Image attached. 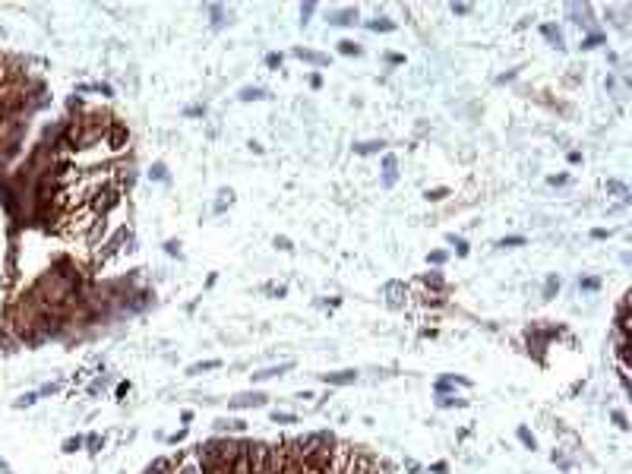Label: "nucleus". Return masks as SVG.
Returning a JSON list of instances; mask_svg holds the SVG:
<instances>
[{"instance_id": "f257e3e1", "label": "nucleus", "mask_w": 632, "mask_h": 474, "mask_svg": "<svg viewBox=\"0 0 632 474\" xmlns=\"http://www.w3.org/2000/svg\"><path fill=\"white\" fill-rule=\"evenodd\" d=\"M120 206V186L117 184H111V186H102L98 193H92L89 196V209L95 212L98 218H105L111 209H117Z\"/></svg>"}, {"instance_id": "f03ea898", "label": "nucleus", "mask_w": 632, "mask_h": 474, "mask_svg": "<svg viewBox=\"0 0 632 474\" xmlns=\"http://www.w3.org/2000/svg\"><path fill=\"white\" fill-rule=\"evenodd\" d=\"M126 143H130V130H126L120 120H114V124L107 126V133H105V149L111 152V155H120V152L126 149Z\"/></svg>"}, {"instance_id": "7ed1b4c3", "label": "nucleus", "mask_w": 632, "mask_h": 474, "mask_svg": "<svg viewBox=\"0 0 632 474\" xmlns=\"http://www.w3.org/2000/svg\"><path fill=\"white\" fill-rule=\"evenodd\" d=\"M263 405H266V395H263V392H250V395L231 398V408H263Z\"/></svg>"}, {"instance_id": "20e7f679", "label": "nucleus", "mask_w": 632, "mask_h": 474, "mask_svg": "<svg viewBox=\"0 0 632 474\" xmlns=\"http://www.w3.org/2000/svg\"><path fill=\"white\" fill-rule=\"evenodd\" d=\"M358 379V373L354 370H335V373H322V383L326 386H348Z\"/></svg>"}, {"instance_id": "39448f33", "label": "nucleus", "mask_w": 632, "mask_h": 474, "mask_svg": "<svg viewBox=\"0 0 632 474\" xmlns=\"http://www.w3.org/2000/svg\"><path fill=\"white\" fill-rule=\"evenodd\" d=\"M541 35L547 38V41L553 44V48H560V51H563V32H560V25H553V22H544V25H541Z\"/></svg>"}, {"instance_id": "423d86ee", "label": "nucleus", "mask_w": 632, "mask_h": 474, "mask_svg": "<svg viewBox=\"0 0 632 474\" xmlns=\"http://www.w3.org/2000/svg\"><path fill=\"white\" fill-rule=\"evenodd\" d=\"M294 57L307 60V63H316V66H326L329 63V54H316V51H307V48H294Z\"/></svg>"}, {"instance_id": "0eeeda50", "label": "nucleus", "mask_w": 632, "mask_h": 474, "mask_svg": "<svg viewBox=\"0 0 632 474\" xmlns=\"http://www.w3.org/2000/svg\"><path fill=\"white\" fill-rule=\"evenodd\" d=\"M329 22L332 25H351V22H358V10H338V13L329 16Z\"/></svg>"}, {"instance_id": "6e6552de", "label": "nucleus", "mask_w": 632, "mask_h": 474, "mask_svg": "<svg viewBox=\"0 0 632 474\" xmlns=\"http://www.w3.org/2000/svg\"><path fill=\"white\" fill-rule=\"evenodd\" d=\"M221 367V360L215 357V360H203V364H193V367H187V376H196V373H203V370H218Z\"/></svg>"}, {"instance_id": "1a4fd4ad", "label": "nucleus", "mask_w": 632, "mask_h": 474, "mask_svg": "<svg viewBox=\"0 0 632 474\" xmlns=\"http://www.w3.org/2000/svg\"><path fill=\"white\" fill-rule=\"evenodd\" d=\"M423 285H427L430 291H442L446 288V278H442L440 272H427V275H423Z\"/></svg>"}, {"instance_id": "9d476101", "label": "nucleus", "mask_w": 632, "mask_h": 474, "mask_svg": "<svg viewBox=\"0 0 632 474\" xmlns=\"http://www.w3.org/2000/svg\"><path fill=\"white\" fill-rule=\"evenodd\" d=\"M285 370H291V364H281V367H269V370H259V373H253V379H272V376H281Z\"/></svg>"}, {"instance_id": "9b49d317", "label": "nucleus", "mask_w": 632, "mask_h": 474, "mask_svg": "<svg viewBox=\"0 0 632 474\" xmlns=\"http://www.w3.org/2000/svg\"><path fill=\"white\" fill-rule=\"evenodd\" d=\"M338 51H341L345 57H360V44H358V41H351V38L338 41Z\"/></svg>"}, {"instance_id": "f8f14e48", "label": "nucleus", "mask_w": 632, "mask_h": 474, "mask_svg": "<svg viewBox=\"0 0 632 474\" xmlns=\"http://www.w3.org/2000/svg\"><path fill=\"white\" fill-rule=\"evenodd\" d=\"M395 165H399V162H395V155H386V158H382V168H386V186L395 184Z\"/></svg>"}, {"instance_id": "ddd939ff", "label": "nucleus", "mask_w": 632, "mask_h": 474, "mask_svg": "<svg viewBox=\"0 0 632 474\" xmlns=\"http://www.w3.org/2000/svg\"><path fill=\"white\" fill-rule=\"evenodd\" d=\"M354 152H358V155H373V152H382V143H379V139H373V143H360V145H354Z\"/></svg>"}, {"instance_id": "4468645a", "label": "nucleus", "mask_w": 632, "mask_h": 474, "mask_svg": "<svg viewBox=\"0 0 632 474\" xmlns=\"http://www.w3.org/2000/svg\"><path fill=\"white\" fill-rule=\"evenodd\" d=\"M367 29L370 32H392L395 22H392V19H373V22H367Z\"/></svg>"}, {"instance_id": "2eb2a0df", "label": "nucleus", "mask_w": 632, "mask_h": 474, "mask_svg": "<svg viewBox=\"0 0 632 474\" xmlns=\"http://www.w3.org/2000/svg\"><path fill=\"white\" fill-rule=\"evenodd\" d=\"M259 98H266L263 89H240V102H259Z\"/></svg>"}, {"instance_id": "dca6fc26", "label": "nucleus", "mask_w": 632, "mask_h": 474, "mask_svg": "<svg viewBox=\"0 0 632 474\" xmlns=\"http://www.w3.org/2000/svg\"><path fill=\"white\" fill-rule=\"evenodd\" d=\"M597 44H604V35H601V32H591L588 38H582V48H585V51L597 48Z\"/></svg>"}, {"instance_id": "f3484780", "label": "nucleus", "mask_w": 632, "mask_h": 474, "mask_svg": "<svg viewBox=\"0 0 632 474\" xmlns=\"http://www.w3.org/2000/svg\"><path fill=\"white\" fill-rule=\"evenodd\" d=\"M519 439L528 446V449H537V439H534V433L528 430V427H519Z\"/></svg>"}, {"instance_id": "a211bd4d", "label": "nucleus", "mask_w": 632, "mask_h": 474, "mask_svg": "<svg viewBox=\"0 0 632 474\" xmlns=\"http://www.w3.org/2000/svg\"><path fill=\"white\" fill-rule=\"evenodd\" d=\"M423 196H427L430 203H442V199L449 196V190H446V186H436V190H427V193H423Z\"/></svg>"}, {"instance_id": "6ab92c4d", "label": "nucleus", "mask_w": 632, "mask_h": 474, "mask_svg": "<svg viewBox=\"0 0 632 474\" xmlns=\"http://www.w3.org/2000/svg\"><path fill=\"white\" fill-rule=\"evenodd\" d=\"M553 291H560V278L550 275V278H547V288H544V297L550 300V297H553Z\"/></svg>"}, {"instance_id": "aec40b11", "label": "nucleus", "mask_w": 632, "mask_h": 474, "mask_svg": "<svg viewBox=\"0 0 632 474\" xmlns=\"http://www.w3.org/2000/svg\"><path fill=\"white\" fill-rule=\"evenodd\" d=\"M83 446H85L83 436H73V439H66V443H63V452H76V449H83Z\"/></svg>"}, {"instance_id": "412c9836", "label": "nucleus", "mask_w": 632, "mask_h": 474, "mask_svg": "<svg viewBox=\"0 0 632 474\" xmlns=\"http://www.w3.org/2000/svg\"><path fill=\"white\" fill-rule=\"evenodd\" d=\"M272 420H275V424H294V420H297V414H288V411H275Z\"/></svg>"}, {"instance_id": "4be33fe9", "label": "nucleus", "mask_w": 632, "mask_h": 474, "mask_svg": "<svg viewBox=\"0 0 632 474\" xmlns=\"http://www.w3.org/2000/svg\"><path fill=\"white\" fill-rule=\"evenodd\" d=\"M149 174L155 177V180H168V168H165L161 162H155V165H152V171H149Z\"/></svg>"}, {"instance_id": "5701e85b", "label": "nucleus", "mask_w": 632, "mask_h": 474, "mask_svg": "<svg viewBox=\"0 0 632 474\" xmlns=\"http://www.w3.org/2000/svg\"><path fill=\"white\" fill-rule=\"evenodd\" d=\"M579 288L582 291H597V288H601V278H582Z\"/></svg>"}, {"instance_id": "b1692460", "label": "nucleus", "mask_w": 632, "mask_h": 474, "mask_svg": "<svg viewBox=\"0 0 632 474\" xmlns=\"http://www.w3.org/2000/svg\"><path fill=\"white\" fill-rule=\"evenodd\" d=\"M610 417H613V424L620 427V430H629V417L623 414V411H613V414H610Z\"/></svg>"}, {"instance_id": "393cba45", "label": "nucleus", "mask_w": 632, "mask_h": 474, "mask_svg": "<svg viewBox=\"0 0 632 474\" xmlns=\"http://www.w3.org/2000/svg\"><path fill=\"white\" fill-rule=\"evenodd\" d=\"M522 244H525V237H522V234H512V237H503L500 240V247H522Z\"/></svg>"}, {"instance_id": "a878e982", "label": "nucleus", "mask_w": 632, "mask_h": 474, "mask_svg": "<svg viewBox=\"0 0 632 474\" xmlns=\"http://www.w3.org/2000/svg\"><path fill=\"white\" fill-rule=\"evenodd\" d=\"M427 259H430V263H433V266H442V263H446V250H433V253H430Z\"/></svg>"}, {"instance_id": "bb28decb", "label": "nucleus", "mask_w": 632, "mask_h": 474, "mask_svg": "<svg viewBox=\"0 0 632 474\" xmlns=\"http://www.w3.org/2000/svg\"><path fill=\"white\" fill-rule=\"evenodd\" d=\"M607 190L610 193H620V196H626V186L620 184V180H607Z\"/></svg>"}, {"instance_id": "cd10ccee", "label": "nucleus", "mask_w": 632, "mask_h": 474, "mask_svg": "<svg viewBox=\"0 0 632 474\" xmlns=\"http://www.w3.org/2000/svg\"><path fill=\"white\" fill-rule=\"evenodd\" d=\"M449 240H452V244H455V250H459V256H468V244H465V240H462V237H449Z\"/></svg>"}, {"instance_id": "c85d7f7f", "label": "nucleus", "mask_w": 632, "mask_h": 474, "mask_svg": "<svg viewBox=\"0 0 632 474\" xmlns=\"http://www.w3.org/2000/svg\"><path fill=\"white\" fill-rule=\"evenodd\" d=\"M610 234H613L610 228H594V231H591V237H594V240H607Z\"/></svg>"}, {"instance_id": "c756f323", "label": "nucleus", "mask_w": 632, "mask_h": 474, "mask_svg": "<svg viewBox=\"0 0 632 474\" xmlns=\"http://www.w3.org/2000/svg\"><path fill=\"white\" fill-rule=\"evenodd\" d=\"M566 180H569L566 174H553V177L547 180V184H550V186H563V184H566Z\"/></svg>"}, {"instance_id": "7c9ffc66", "label": "nucleus", "mask_w": 632, "mask_h": 474, "mask_svg": "<svg viewBox=\"0 0 632 474\" xmlns=\"http://www.w3.org/2000/svg\"><path fill=\"white\" fill-rule=\"evenodd\" d=\"M266 66H272V70H275V66H281V54H269L266 57Z\"/></svg>"}, {"instance_id": "2f4dec72", "label": "nucleus", "mask_w": 632, "mask_h": 474, "mask_svg": "<svg viewBox=\"0 0 632 474\" xmlns=\"http://www.w3.org/2000/svg\"><path fill=\"white\" fill-rule=\"evenodd\" d=\"M452 13H459V16H465V13H471V6H468V3H452Z\"/></svg>"}, {"instance_id": "473e14b6", "label": "nucleus", "mask_w": 632, "mask_h": 474, "mask_svg": "<svg viewBox=\"0 0 632 474\" xmlns=\"http://www.w3.org/2000/svg\"><path fill=\"white\" fill-rule=\"evenodd\" d=\"M386 60H389L392 66H401V63H405V57H401V54H386Z\"/></svg>"}, {"instance_id": "72a5a7b5", "label": "nucleus", "mask_w": 632, "mask_h": 474, "mask_svg": "<svg viewBox=\"0 0 632 474\" xmlns=\"http://www.w3.org/2000/svg\"><path fill=\"white\" fill-rule=\"evenodd\" d=\"M275 247H278V250H291V240H288V237H275Z\"/></svg>"}, {"instance_id": "f704fd0d", "label": "nucleus", "mask_w": 632, "mask_h": 474, "mask_svg": "<svg viewBox=\"0 0 632 474\" xmlns=\"http://www.w3.org/2000/svg\"><path fill=\"white\" fill-rule=\"evenodd\" d=\"M165 250H168V256H177V253H180V247L174 244V240H168V244H165Z\"/></svg>"}, {"instance_id": "c9c22d12", "label": "nucleus", "mask_w": 632, "mask_h": 474, "mask_svg": "<svg viewBox=\"0 0 632 474\" xmlns=\"http://www.w3.org/2000/svg\"><path fill=\"white\" fill-rule=\"evenodd\" d=\"M221 16H225V13H221V6H212V22H215V25H221Z\"/></svg>"}, {"instance_id": "e433bc0d", "label": "nucleus", "mask_w": 632, "mask_h": 474, "mask_svg": "<svg viewBox=\"0 0 632 474\" xmlns=\"http://www.w3.org/2000/svg\"><path fill=\"white\" fill-rule=\"evenodd\" d=\"M85 443H89L92 449H102V443H105V439H102V436H89V439H85Z\"/></svg>"}, {"instance_id": "4c0bfd02", "label": "nucleus", "mask_w": 632, "mask_h": 474, "mask_svg": "<svg viewBox=\"0 0 632 474\" xmlns=\"http://www.w3.org/2000/svg\"><path fill=\"white\" fill-rule=\"evenodd\" d=\"M35 398H38L35 392H29V395H22V402H16V405H19V408H22V405H32V402H35Z\"/></svg>"}, {"instance_id": "58836bf2", "label": "nucleus", "mask_w": 632, "mask_h": 474, "mask_svg": "<svg viewBox=\"0 0 632 474\" xmlns=\"http://www.w3.org/2000/svg\"><path fill=\"white\" fill-rule=\"evenodd\" d=\"M126 392H130V383H120V386H117V398H124Z\"/></svg>"}, {"instance_id": "ea45409f", "label": "nucleus", "mask_w": 632, "mask_h": 474, "mask_svg": "<svg viewBox=\"0 0 632 474\" xmlns=\"http://www.w3.org/2000/svg\"><path fill=\"white\" fill-rule=\"evenodd\" d=\"M582 162V152H569V165H579Z\"/></svg>"}, {"instance_id": "a19ab883", "label": "nucleus", "mask_w": 632, "mask_h": 474, "mask_svg": "<svg viewBox=\"0 0 632 474\" xmlns=\"http://www.w3.org/2000/svg\"><path fill=\"white\" fill-rule=\"evenodd\" d=\"M310 85H313V89H319V85H322V76H316V73H313V76H310Z\"/></svg>"}]
</instances>
